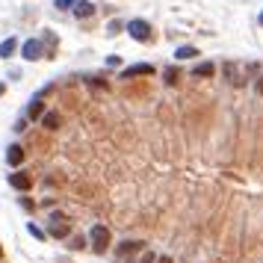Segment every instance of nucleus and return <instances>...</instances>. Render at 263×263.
<instances>
[{
    "label": "nucleus",
    "instance_id": "nucleus-1",
    "mask_svg": "<svg viewBox=\"0 0 263 263\" xmlns=\"http://www.w3.org/2000/svg\"><path fill=\"white\" fill-rule=\"evenodd\" d=\"M127 33H130L136 41H151V36H154L151 24H148V21H142V18H136V21H127Z\"/></svg>",
    "mask_w": 263,
    "mask_h": 263
},
{
    "label": "nucleus",
    "instance_id": "nucleus-2",
    "mask_svg": "<svg viewBox=\"0 0 263 263\" xmlns=\"http://www.w3.org/2000/svg\"><path fill=\"white\" fill-rule=\"evenodd\" d=\"M89 243H92L95 252H107V246H110V228H104V225H92V231H89Z\"/></svg>",
    "mask_w": 263,
    "mask_h": 263
},
{
    "label": "nucleus",
    "instance_id": "nucleus-3",
    "mask_svg": "<svg viewBox=\"0 0 263 263\" xmlns=\"http://www.w3.org/2000/svg\"><path fill=\"white\" fill-rule=\"evenodd\" d=\"M21 56H24L27 62H33V59H47V53L41 50V41H38V38L24 41V44H21Z\"/></svg>",
    "mask_w": 263,
    "mask_h": 263
},
{
    "label": "nucleus",
    "instance_id": "nucleus-4",
    "mask_svg": "<svg viewBox=\"0 0 263 263\" xmlns=\"http://www.w3.org/2000/svg\"><path fill=\"white\" fill-rule=\"evenodd\" d=\"M68 222H65V216L62 213H50V237H56V240H65L68 237Z\"/></svg>",
    "mask_w": 263,
    "mask_h": 263
},
{
    "label": "nucleus",
    "instance_id": "nucleus-5",
    "mask_svg": "<svg viewBox=\"0 0 263 263\" xmlns=\"http://www.w3.org/2000/svg\"><path fill=\"white\" fill-rule=\"evenodd\" d=\"M148 74H154V65H148V62H139V65H130V68H124V71L118 74V80H130V77H148Z\"/></svg>",
    "mask_w": 263,
    "mask_h": 263
},
{
    "label": "nucleus",
    "instance_id": "nucleus-6",
    "mask_svg": "<svg viewBox=\"0 0 263 263\" xmlns=\"http://www.w3.org/2000/svg\"><path fill=\"white\" fill-rule=\"evenodd\" d=\"M9 187H12V189H18V192H24V189H30V187H33V178H30V175H24V172H12V175H9Z\"/></svg>",
    "mask_w": 263,
    "mask_h": 263
},
{
    "label": "nucleus",
    "instance_id": "nucleus-7",
    "mask_svg": "<svg viewBox=\"0 0 263 263\" xmlns=\"http://www.w3.org/2000/svg\"><path fill=\"white\" fill-rule=\"evenodd\" d=\"M41 113H44V104H41V98H33V101H30V107H27V118L38 121V118H44Z\"/></svg>",
    "mask_w": 263,
    "mask_h": 263
},
{
    "label": "nucleus",
    "instance_id": "nucleus-8",
    "mask_svg": "<svg viewBox=\"0 0 263 263\" xmlns=\"http://www.w3.org/2000/svg\"><path fill=\"white\" fill-rule=\"evenodd\" d=\"M6 163H9V166H21V163H24V148H21V145H9Z\"/></svg>",
    "mask_w": 263,
    "mask_h": 263
},
{
    "label": "nucleus",
    "instance_id": "nucleus-9",
    "mask_svg": "<svg viewBox=\"0 0 263 263\" xmlns=\"http://www.w3.org/2000/svg\"><path fill=\"white\" fill-rule=\"evenodd\" d=\"M74 15H77V18H89V15H95V6H92L89 0H80V3L74 6Z\"/></svg>",
    "mask_w": 263,
    "mask_h": 263
},
{
    "label": "nucleus",
    "instance_id": "nucleus-10",
    "mask_svg": "<svg viewBox=\"0 0 263 263\" xmlns=\"http://www.w3.org/2000/svg\"><path fill=\"white\" fill-rule=\"evenodd\" d=\"M213 71H216L213 62H201V65L192 68V77H213Z\"/></svg>",
    "mask_w": 263,
    "mask_h": 263
},
{
    "label": "nucleus",
    "instance_id": "nucleus-11",
    "mask_svg": "<svg viewBox=\"0 0 263 263\" xmlns=\"http://www.w3.org/2000/svg\"><path fill=\"white\" fill-rule=\"evenodd\" d=\"M15 47H18V41H15V38L9 36L6 41H0V56H3V59H9V56L15 53Z\"/></svg>",
    "mask_w": 263,
    "mask_h": 263
},
{
    "label": "nucleus",
    "instance_id": "nucleus-12",
    "mask_svg": "<svg viewBox=\"0 0 263 263\" xmlns=\"http://www.w3.org/2000/svg\"><path fill=\"white\" fill-rule=\"evenodd\" d=\"M175 56H178V59H192V56H198V50H195L192 44H184V47L175 50Z\"/></svg>",
    "mask_w": 263,
    "mask_h": 263
},
{
    "label": "nucleus",
    "instance_id": "nucleus-13",
    "mask_svg": "<svg viewBox=\"0 0 263 263\" xmlns=\"http://www.w3.org/2000/svg\"><path fill=\"white\" fill-rule=\"evenodd\" d=\"M41 124H44L47 130H56V127H59V115H56V113H47V115L41 118Z\"/></svg>",
    "mask_w": 263,
    "mask_h": 263
},
{
    "label": "nucleus",
    "instance_id": "nucleus-14",
    "mask_svg": "<svg viewBox=\"0 0 263 263\" xmlns=\"http://www.w3.org/2000/svg\"><path fill=\"white\" fill-rule=\"evenodd\" d=\"M124 27H127L124 21H110V24H107V36H118Z\"/></svg>",
    "mask_w": 263,
    "mask_h": 263
},
{
    "label": "nucleus",
    "instance_id": "nucleus-15",
    "mask_svg": "<svg viewBox=\"0 0 263 263\" xmlns=\"http://www.w3.org/2000/svg\"><path fill=\"white\" fill-rule=\"evenodd\" d=\"M44 44H47V59H53V50H56V36H53V33H44Z\"/></svg>",
    "mask_w": 263,
    "mask_h": 263
},
{
    "label": "nucleus",
    "instance_id": "nucleus-16",
    "mask_svg": "<svg viewBox=\"0 0 263 263\" xmlns=\"http://www.w3.org/2000/svg\"><path fill=\"white\" fill-rule=\"evenodd\" d=\"M178 77H181V74H178L175 68H166V71H163V80H166L169 86H175V83H178Z\"/></svg>",
    "mask_w": 263,
    "mask_h": 263
},
{
    "label": "nucleus",
    "instance_id": "nucleus-17",
    "mask_svg": "<svg viewBox=\"0 0 263 263\" xmlns=\"http://www.w3.org/2000/svg\"><path fill=\"white\" fill-rule=\"evenodd\" d=\"M27 231H30V234L36 237V240H44V231H41L38 225H33V222H30V225H27Z\"/></svg>",
    "mask_w": 263,
    "mask_h": 263
},
{
    "label": "nucleus",
    "instance_id": "nucleus-18",
    "mask_svg": "<svg viewBox=\"0 0 263 263\" xmlns=\"http://www.w3.org/2000/svg\"><path fill=\"white\" fill-rule=\"evenodd\" d=\"M136 249H142V243H136V240H133V243H121V252H124V255H127V252H136Z\"/></svg>",
    "mask_w": 263,
    "mask_h": 263
},
{
    "label": "nucleus",
    "instance_id": "nucleus-19",
    "mask_svg": "<svg viewBox=\"0 0 263 263\" xmlns=\"http://www.w3.org/2000/svg\"><path fill=\"white\" fill-rule=\"evenodd\" d=\"M83 246H86V240H83V237H71V246H68V249H74V252H77V249H83Z\"/></svg>",
    "mask_w": 263,
    "mask_h": 263
},
{
    "label": "nucleus",
    "instance_id": "nucleus-20",
    "mask_svg": "<svg viewBox=\"0 0 263 263\" xmlns=\"http://www.w3.org/2000/svg\"><path fill=\"white\" fill-rule=\"evenodd\" d=\"M80 0H56V9H68V6H77Z\"/></svg>",
    "mask_w": 263,
    "mask_h": 263
},
{
    "label": "nucleus",
    "instance_id": "nucleus-21",
    "mask_svg": "<svg viewBox=\"0 0 263 263\" xmlns=\"http://www.w3.org/2000/svg\"><path fill=\"white\" fill-rule=\"evenodd\" d=\"M255 92H258V95H263V74L258 77V83H255Z\"/></svg>",
    "mask_w": 263,
    "mask_h": 263
},
{
    "label": "nucleus",
    "instance_id": "nucleus-22",
    "mask_svg": "<svg viewBox=\"0 0 263 263\" xmlns=\"http://www.w3.org/2000/svg\"><path fill=\"white\" fill-rule=\"evenodd\" d=\"M142 263H157V258H154V255H145V258H142Z\"/></svg>",
    "mask_w": 263,
    "mask_h": 263
},
{
    "label": "nucleus",
    "instance_id": "nucleus-23",
    "mask_svg": "<svg viewBox=\"0 0 263 263\" xmlns=\"http://www.w3.org/2000/svg\"><path fill=\"white\" fill-rule=\"evenodd\" d=\"M157 263H172V258H160Z\"/></svg>",
    "mask_w": 263,
    "mask_h": 263
},
{
    "label": "nucleus",
    "instance_id": "nucleus-24",
    "mask_svg": "<svg viewBox=\"0 0 263 263\" xmlns=\"http://www.w3.org/2000/svg\"><path fill=\"white\" fill-rule=\"evenodd\" d=\"M3 92H6V83H0V95H3Z\"/></svg>",
    "mask_w": 263,
    "mask_h": 263
},
{
    "label": "nucleus",
    "instance_id": "nucleus-25",
    "mask_svg": "<svg viewBox=\"0 0 263 263\" xmlns=\"http://www.w3.org/2000/svg\"><path fill=\"white\" fill-rule=\"evenodd\" d=\"M258 21H261V27H263V12H261V18H258Z\"/></svg>",
    "mask_w": 263,
    "mask_h": 263
},
{
    "label": "nucleus",
    "instance_id": "nucleus-26",
    "mask_svg": "<svg viewBox=\"0 0 263 263\" xmlns=\"http://www.w3.org/2000/svg\"><path fill=\"white\" fill-rule=\"evenodd\" d=\"M0 258H3V249H0Z\"/></svg>",
    "mask_w": 263,
    "mask_h": 263
}]
</instances>
